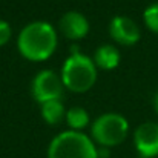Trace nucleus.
<instances>
[{"instance_id":"0eeeda50","label":"nucleus","mask_w":158,"mask_h":158,"mask_svg":"<svg viewBox=\"0 0 158 158\" xmlns=\"http://www.w3.org/2000/svg\"><path fill=\"white\" fill-rule=\"evenodd\" d=\"M109 32L114 40H117L118 43L126 45V46L135 45L140 40V29H138L137 23L126 15L114 17L109 25Z\"/></svg>"},{"instance_id":"4468645a","label":"nucleus","mask_w":158,"mask_h":158,"mask_svg":"<svg viewBox=\"0 0 158 158\" xmlns=\"http://www.w3.org/2000/svg\"><path fill=\"white\" fill-rule=\"evenodd\" d=\"M97 155H98V158H107L109 157V149L102 146L100 149H97Z\"/></svg>"},{"instance_id":"1a4fd4ad","label":"nucleus","mask_w":158,"mask_h":158,"mask_svg":"<svg viewBox=\"0 0 158 158\" xmlns=\"http://www.w3.org/2000/svg\"><path fill=\"white\" fill-rule=\"evenodd\" d=\"M94 63L102 69H114L120 63V52L112 45H103L95 51Z\"/></svg>"},{"instance_id":"9b49d317","label":"nucleus","mask_w":158,"mask_h":158,"mask_svg":"<svg viewBox=\"0 0 158 158\" xmlns=\"http://www.w3.org/2000/svg\"><path fill=\"white\" fill-rule=\"evenodd\" d=\"M66 123L69 124L71 131H78L89 123V115L83 107H71L66 112Z\"/></svg>"},{"instance_id":"f257e3e1","label":"nucleus","mask_w":158,"mask_h":158,"mask_svg":"<svg viewBox=\"0 0 158 158\" xmlns=\"http://www.w3.org/2000/svg\"><path fill=\"white\" fill-rule=\"evenodd\" d=\"M17 46L25 58L43 61L51 57L57 48V34L49 23L32 22L20 31Z\"/></svg>"},{"instance_id":"39448f33","label":"nucleus","mask_w":158,"mask_h":158,"mask_svg":"<svg viewBox=\"0 0 158 158\" xmlns=\"http://www.w3.org/2000/svg\"><path fill=\"white\" fill-rule=\"evenodd\" d=\"M63 86L61 77L54 71H40L32 80V97L40 105L51 100H60L63 95Z\"/></svg>"},{"instance_id":"2eb2a0df","label":"nucleus","mask_w":158,"mask_h":158,"mask_svg":"<svg viewBox=\"0 0 158 158\" xmlns=\"http://www.w3.org/2000/svg\"><path fill=\"white\" fill-rule=\"evenodd\" d=\"M154 107H155V110H157V114H158V91H157V94H155V97H154Z\"/></svg>"},{"instance_id":"9d476101","label":"nucleus","mask_w":158,"mask_h":158,"mask_svg":"<svg viewBox=\"0 0 158 158\" xmlns=\"http://www.w3.org/2000/svg\"><path fill=\"white\" fill-rule=\"evenodd\" d=\"M42 117L48 124L57 126L63 121V118H66L64 106L60 100H51V102L42 103Z\"/></svg>"},{"instance_id":"f03ea898","label":"nucleus","mask_w":158,"mask_h":158,"mask_svg":"<svg viewBox=\"0 0 158 158\" xmlns=\"http://www.w3.org/2000/svg\"><path fill=\"white\" fill-rule=\"evenodd\" d=\"M97 80V66L85 54L72 46V54L66 58L61 69V81L72 92L89 91Z\"/></svg>"},{"instance_id":"20e7f679","label":"nucleus","mask_w":158,"mask_h":158,"mask_svg":"<svg viewBox=\"0 0 158 158\" xmlns=\"http://www.w3.org/2000/svg\"><path fill=\"white\" fill-rule=\"evenodd\" d=\"M127 131H129L127 120L120 114L109 112L98 117L94 121L91 134L98 144L109 148L123 143L127 137Z\"/></svg>"},{"instance_id":"6e6552de","label":"nucleus","mask_w":158,"mask_h":158,"mask_svg":"<svg viewBox=\"0 0 158 158\" xmlns=\"http://www.w3.org/2000/svg\"><path fill=\"white\" fill-rule=\"evenodd\" d=\"M60 29H61L64 37H68L71 40H78V39H83L88 34L89 22L81 12L69 11V12H66L61 17Z\"/></svg>"},{"instance_id":"ddd939ff","label":"nucleus","mask_w":158,"mask_h":158,"mask_svg":"<svg viewBox=\"0 0 158 158\" xmlns=\"http://www.w3.org/2000/svg\"><path fill=\"white\" fill-rule=\"evenodd\" d=\"M9 39H11V26L8 22L0 20V46L6 45Z\"/></svg>"},{"instance_id":"7ed1b4c3","label":"nucleus","mask_w":158,"mask_h":158,"mask_svg":"<svg viewBox=\"0 0 158 158\" xmlns=\"http://www.w3.org/2000/svg\"><path fill=\"white\" fill-rule=\"evenodd\" d=\"M48 158H98V155L97 148L85 134L66 131L51 141Z\"/></svg>"},{"instance_id":"423d86ee","label":"nucleus","mask_w":158,"mask_h":158,"mask_svg":"<svg viewBox=\"0 0 158 158\" xmlns=\"http://www.w3.org/2000/svg\"><path fill=\"white\" fill-rule=\"evenodd\" d=\"M134 143L141 158H154L158 155V124L148 121L137 127Z\"/></svg>"},{"instance_id":"f8f14e48","label":"nucleus","mask_w":158,"mask_h":158,"mask_svg":"<svg viewBox=\"0 0 158 158\" xmlns=\"http://www.w3.org/2000/svg\"><path fill=\"white\" fill-rule=\"evenodd\" d=\"M143 17H144L146 26H148L151 31H154V32L158 34V3H154V5H151L149 8H146Z\"/></svg>"}]
</instances>
